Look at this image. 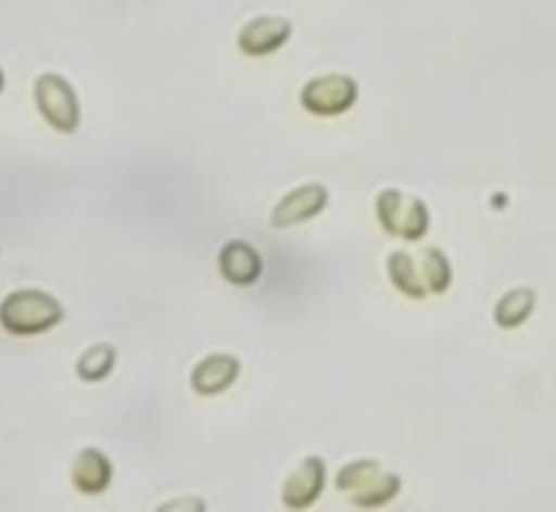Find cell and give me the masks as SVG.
<instances>
[{"instance_id":"cell-1","label":"cell","mask_w":556,"mask_h":512,"mask_svg":"<svg viewBox=\"0 0 556 512\" xmlns=\"http://www.w3.org/2000/svg\"><path fill=\"white\" fill-rule=\"evenodd\" d=\"M63 317V304L41 289H15L0 302V325L15 336L43 334Z\"/></svg>"},{"instance_id":"cell-2","label":"cell","mask_w":556,"mask_h":512,"mask_svg":"<svg viewBox=\"0 0 556 512\" xmlns=\"http://www.w3.org/2000/svg\"><path fill=\"white\" fill-rule=\"evenodd\" d=\"M334 486L350 495L361 508H376L391 501L400 492V475L382 471L380 462L363 458L343 464L334 477Z\"/></svg>"},{"instance_id":"cell-3","label":"cell","mask_w":556,"mask_h":512,"mask_svg":"<svg viewBox=\"0 0 556 512\" xmlns=\"http://www.w3.org/2000/svg\"><path fill=\"white\" fill-rule=\"evenodd\" d=\"M33 100L39 115L56 132L72 135L80 126V100L65 76L56 72L39 74L33 85Z\"/></svg>"},{"instance_id":"cell-4","label":"cell","mask_w":556,"mask_h":512,"mask_svg":"<svg viewBox=\"0 0 556 512\" xmlns=\"http://www.w3.org/2000/svg\"><path fill=\"white\" fill-rule=\"evenodd\" d=\"M376 215L389 234L402 236L406 241L421 239L430 226V213L426 204L419 197L406 195L397 189H384L378 193Z\"/></svg>"},{"instance_id":"cell-5","label":"cell","mask_w":556,"mask_h":512,"mask_svg":"<svg viewBox=\"0 0 556 512\" xmlns=\"http://www.w3.org/2000/svg\"><path fill=\"white\" fill-rule=\"evenodd\" d=\"M358 100V85L348 74H321L304 82L300 89V104L317 117H334L354 106Z\"/></svg>"},{"instance_id":"cell-6","label":"cell","mask_w":556,"mask_h":512,"mask_svg":"<svg viewBox=\"0 0 556 512\" xmlns=\"http://www.w3.org/2000/svg\"><path fill=\"white\" fill-rule=\"evenodd\" d=\"M328 206V189L319 182H306L287 191L271 208L269 223L278 230L311 221Z\"/></svg>"},{"instance_id":"cell-7","label":"cell","mask_w":556,"mask_h":512,"mask_svg":"<svg viewBox=\"0 0 556 512\" xmlns=\"http://www.w3.org/2000/svg\"><path fill=\"white\" fill-rule=\"evenodd\" d=\"M293 33L291 20L285 15H258L245 22L237 35V48L245 56H267L280 50Z\"/></svg>"},{"instance_id":"cell-8","label":"cell","mask_w":556,"mask_h":512,"mask_svg":"<svg viewBox=\"0 0 556 512\" xmlns=\"http://www.w3.org/2000/svg\"><path fill=\"white\" fill-rule=\"evenodd\" d=\"M326 484V464L319 456H306L282 484V503L289 510H304L317 501Z\"/></svg>"},{"instance_id":"cell-9","label":"cell","mask_w":556,"mask_h":512,"mask_svg":"<svg viewBox=\"0 0 556 512\" xmlns=\"http://www.w3.org/2000/svg\"><path fill=\"white\" fill-rule=\"evenodd\" d=\"M241 373V360L232 354L215 351L198 360L191 369L189 384L202 397H215L226 393Z\"/></svg>"},{"instance_id":"cell-10","label":"cell","mask_w":556,"mask_h":512,"mask_svg":"<svg viewBox=\"0 0 556 512\" xmlns=\"http://www.w3.org/2000/svg\"><path fill=\"white\" fill-rule=\"evenodd\" d=\"M217 269L232 286H252L263 276V258L252 243L230 239L217 254Z\"/></svg>"},{"instance_id":"cell-11","label":"cell","mask_w":556,"mask_h":512,"mask_svg":"<svg viewBox=\"0 0 556 512\" xmlns=\"http://www.w3.org/2000/svg\"><path fill=\"white\" fill-rule=\"evenodd\" d=\"M72 484L80 495H102L113 482V464L109 456L96 447H83L72 462Z\"/></svg>"},{"instance_id":"cell-12","label":"cell","mask_w":556,"mask_h":512,"mask_svg":"<svg viewBox=\"0 0 556 512\" xmlns=\"http://www.w3.org/2000/svg\"><path fill=\"white\" fill-rule=\"evenodd\" d=\"M387 271H389L393 286L400 293H404L408 297H424L428 293V286L421 276V267L408 252H404V249L391 252V256L387 260Z\"/></svg>"},{"instance_id":"cell-13","label":"cell","mask_w":556,"mask_h":512,"mask_svg":"<svg viewBox=\"0 0 556 512\" xmlns=\"http://www.w3.org/2000/svg\"><path fill=\"white\" fill-rule=\"evenodd\" d=\"M534 302H536V295L532 289L528 286L513 289L500 297V302L495 304L493 317L500 328H517L530 317Z\"/></svg>"},{"instance_id":"cell-14","label":"cell","mask_w":556,"mask_h":512,"mask_svg":"<svg viewBox=\"0 0 556 512\" xmlns=\"http://www.w3.org/2000/svg\"><path fill=\"white\" fill-rule=\"evenodd\" d=\"M117 351L111 343H96L87 347L76 360V375L83 382H100L115 369Z\"/></svg>"},{"instance_id":"cell-15","label":"cell","mask_w":556,"mask_h":512,"mask_svg":"<svg viewBox=\"0 0 556 512\" xmlns=\"http://www.w3.org/2000/svg\"><path fill=\"white\" fill-rule=\"evenodd\" d=\"M419 267H421V276H424V282H426L428 291L443 293L450 286L452 267H450V260L445 258V254L439 247L424 249Z\"/></svg>"},{"instance_id":"cell-16","label":"cell","mask_w":556,"mask_h":512,"mask_svg":"<svg viewBox=\"0 0 556 512\" xmlns=\"http://www.w3.org/2000/svg\"><path fill=\"white\" fill-rule=\"evenodd\" d=\"M2 89H4V72L0 67V93H2Z\"/></svg>"}]
</instances>
